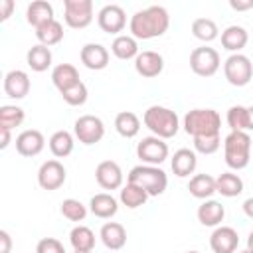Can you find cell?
Instances as JSON below:
<instances>
[{
    "label": "cell",
    "mask_w": 253,
    "mask_h": 253,
    "mask_svg": "<svg viewBox=\"0 0 253 253\" xmlns=\"http://www.w3.org/2000/svg\"><path fill=\"white\" fill-rule=\"evenodd\" d=\"M170 26V16L164 6H148L138 10L130 18V36L134 40H152L166 34Z\"/></svg>",
    "instance_id": "obj_1"
},
{
    "label": "cell",
    "mask_w": 253,
    "mask_h": 253,
    "mask_svg": "<svg viewBox=\"0 0 253 253\" xmlns=\"http://www.w3.org/2000/svg\"><path fill=\"white\" fill-rule=\"evenodd\" d=\"M142 121H144L146 128H148L154 136H158V138H162V140L176 136V132H178V128H180V121H178L176 111H172V109H168V107H160V105L148 107V109L144 111Z\"/></svg>",
    "instance_id": "obj_2"
},
{
    "label": "cell",
    "mask_w": 253,
    "mask_h": 253,
    "mask_svg": "<svg viewBox=\"0 0 253 253\" xmlns=\"http://www.w3.org/2000/svg\"><path fill=\"white\" fill-rule=\"evenodd\" d=\"M251 136L245 130H231L223 138V158L225 164L233 170H243L249 164Z\"/></svg>",
    "instance_id": "obj_3"
},
{
    "label": "cell",
    "mask_w": 253,
    "mask_h": 253,
    "mask_svg": "<svg viewBox=\"0 0 253 253\" xmlns=\"http://www.w3.org/2000/svg\"><path fill=\"white\" fill-rule=\"evenodd\" d=\"M221 117L215 109H192L184 117V130L188 134L206 136V134H219Z\"/></svg>",
    "instance_id": "obj_4"
},
{
    "label": "cell",
    "mask_w": 253,
    "mask_h": 253,
    "mask_svg": "<svg viewBox=\"0 0 253 253\" xmlns=\"http://www.w3.org/2000/svg\"><path fill=\"white\" fill-rule=\"evenodd\" d=\"M126 182L140 186L148 196H160V194H164V190L168 186V176L158 166L140 164V166H134L128 172Z\"/></svg>",
    "instance_id": "obj_5"
},
{
    "label": "cell",
    "mask_w": 253,
    "mask_h": 253,
    "mask_svg": "<svg viewBox=\"0 0 253 253\" xmlns=\"http://www.w3.org/2000/svg\"><path fill=\"white\" fill-rule=\"evenodd\" d=\"M223 73L229 85L245 87L253 77V63L243 53H231L223 63Z\"/></svg>",
    "instance_id": "obj_6"
},
{
    "label": "cell",
    "mask_w": 253,
    "mask_h": 253,
    "mask_svg": "<svg viewBox=\"0 0 253 253\" xmlns=\"http://www.w3.org/2000/svg\"><path fill=\"white\" fill-rule=\"evenodd\" d=\"M63 20L73 30H83L93 22V2L91 0H65Z\"/></svg>",
    "instance_id": "obj_7"
},
{
    "label": "cell",
    "mask_w": 253,
    "mask_h": 253,
    "mask_svg": "<svg viewBox=\"0 0 253 253\" xmlns=\"http://www.w3.org/2000/svg\"><path fill=\"white\" fill-rule=\"evenodd\" d=\"M219 63H221L219 61V53L213 47L202 45V47H196L190 53V67L200 77H211V75H215L217 69H219Z\"/></svg>",
    "instance_id": "obj_8"
},
{
    "label": "cell",
    "mask_w": 253,
    "mask_h": 253,
    "mask_svg": "<svg viewBox=\"0 0 253 253\" xmlns=\"http://www.w3.org/2000/svg\"><path fill=\"white\" fill-rule=\"evenodd\" d=\"M136 156L148 166H160L168 158V144L158 136H144L136 144Z\"/></svg>",
    "instance_id": "obj_9"
},
{
    "label": "cell",
    "mask_w": 253,
    "mask_h": 253,
    "mask_svg": "<svg viewBox=\"0 0 253 253\" xmlns=\"http://www.w3.org/2000/svg\"><path fill=\"white\" fill-rule=\"evenodd\" d=\"M73 132L79 142L83 144H97L105 136V125L99 117L95 115H83L75 121Z\"/></svg>",
    "instance_id": "obj_10"
},
{
    "label": "cell",
    "mask_w": 253,
    "mask_h": 253,
    "mask_svg": "<svg viewBox=\"0 0 253 253\" xmlns=\"http://www.w3.org/2000/svg\"><path fill=\"white\" fill-rule=\"evenodd\" d=\"M97 24L105 34H119L126 26V14L119 4H107L99 10Z\"/></svg>",
    "instance_id": "obj_11"
},
{
    "label": "cell",
    "mask_w": 253,
    "mask_h": 253,
    "mask_svg": "<svg viewBox=\"0 0 253 253\" xmlns=\"http://www.w3.org/2000/svg\"><path fill=\"white\" fill-rule=\"evenodd\" d=\"M65 176H67V172H65L63 164H61L59 160H47V162H43V164L40 166V170H38V184H40L43 190L53 192V190H57V188L63 186Z\"/></svg>",
    "instance_id": "obj_12"
},
{
    "label": "cell",
    "mask_w": 253,
    "mask_h": 253,
    "mask_svg": "<svg viewBox=\"0 0 253 253\" xmlns=\"http://www.w3.org/2000/svg\"><path fill=\"white\" fill-rule=\"evenodd\" d=\"M95 178H97V184L103 190H119L123 186V180H125L123 170L115 160L99 162L97 168H95Z\"/></svg>",
    "instance_id": "obj_13"
},
{
    "label": "cell",
    "mask_w": 253,
    "mask_h": 253,
    "mask_svg": "<svg viewBox=\"0 0 253 253\" xmlns=\"http://www.w3.org/2000/svg\"><path fill=\"white\" fill-rule=\"evenodd\" d=\"M239 245V235L229 225H219L210 235V247L213 253H235Z\"/></svg>",
    "instance_id": "obj_14"
},
{
    "label": "cell",
    "mask_w": 253,
    "mask_h": 253,
    "mask_svg": "<svg viewBox=\"0 0 253 253\" xmlns=\"http://www.w3.org/2000/svg\"><path fill=\"white\" fill-rule=\"evenodd\" d=\"M134 69L138 75L146 77V79H152V77H158L164 69V59L158 51H152V49H146V51H140L136 57H134Z\"/></svg>",
    "instance_id": "obj_15"
},
{
    "label": "cell",
    "mask_w": 253,
    "mask_h": 253,
    "mask_svg": "<svg viewBox=\"0 0 253 253\" xmlns=\"http://www.w3.org/2000/svg\"><path fill=\"white\" fill-rule=\"evenodd\" d=\"M45 146V138L40 130L36 128H28V130H22L18 136H16V150L18 154L22 156H38Z\"/></svg>",
    "instance_id": "obj_16"
},
{
    "label": "cell",
    "mask_w": 253,
    "mask_h": 253,
    "mask_svg": "<svg viewBox=\"0 0 253 253\" xmlns=\"http://www.w3.org/2000/svg\"><path fill=\"white\" fill-rule=\"evenodd\" d=\"M81 63L91 71H101L109 65V51L101 43H85L81 47Z\"/></svg>",
    "instance_id": "obj_17"
},
{
    "label": "cell",
    "mask_w": 253,
    "mask_h": 253,
    "mask_svg": "<svg viewBox=\"0 0 253 253\" xmlns=\"http://www.w3.org/2000/svg\"><path fill=\"white\" fill-rule=\"evenodd\" d=\"M4 93L10 99H24L30 93V77L22 69H12L4 77Z\"/></svg>",
    "instance_id": "obj_18"
},
{
    "label": "cell",
    "mask_w": 253,
    "mask_h": 253,
    "mask_svg": "<svg viewBox=\"0 0 253 253\" xmlns=\"http://www.w3.org/2000/svg\"><path fill=\"white\" fill-rule=\"evenodd\" d=\"M172 172L178 176V178H186L190 174H194L196 166H198V158H196V150H190V148H180L174 152L172 156Z\"/></svg>",
    "instance_id": "obj_19"
},
{
    "label": "cell",
    "mask_w": 253,
    "mask_h": 253,
    "mask_svg": "<svg viewBox=\"0 0 253 253\" xmlns=\"http://www.w3.org/2000/svg\"><path fill=\"white\" fill-rule=\"evenodd\" d=\"M99 237H101L103 245H105L107 249H111V251H119V249H123L125 243H126V231H125V227H123L121 223H117V221H107V223L101 227Z\"/></svg>",
    "instance_id": "obj_20"
},
{
    "label": "cell",
    "mask_w": 253,
    "mask_h": 253,
    "mask_svg": "<svg viewBox=\"0 0 253 253\" xmlns=\"http://www.w3.org/2000/svg\"><path fill=\"white\" fill-rule=\"evenodd\" d=\"M225 217V208L215 200H206L198 208V219L206 227H217Z\"/></svg>",
    "instance_id": "obj_21"
},
{
    "label": "cell",
    "mask_w": 253,
    "mask_h": 253,
    "mask_svg": "<svg viewBox=\"0 0 253 253\" xmlns=\"http://www.w3.org/2000/svg\"><path fill=\"white\" fill-rule=\"evenodd\" d=\"M26 20H28L30 26L40 28V26L55 20L53 18V6L45 0H34L26 10Z\"/></svg>",
    "instance_id": "obj_22"
},
{
    "label": "cell",
    "mask_w": 253,
    "mask_h": 253,
    "mask_svg": "<svg viewBox=\"0 0 253 253\" xmlns=\"http://www.w3.org/2000/svg\"><path fill=\"white\" fill-rule=\"evenodd\" d=\"M249 42V34L243 26H227L221 32V45L227 51L239 53V49H243Z\"/></svg>",
    "instance_id": "obj_23"
},
{
    "label": "cell",
    "mask_w": 253,
    "mask_h": 253,
    "mask_svg": "<svg viewBox=\"0 0 253 253\" xmlns=\"http://www.w3.org/2000/svg\"><path fill=\"white\" fill-rule=\"evenodd\" d=\"M51 81L57 87V91L61 93V91L73 87L75 83H79L81 79H79V71H77L75 65H71V63H59L51 71Z\"/></svg>",
    "instance_id": "obj_24"
},
{
    "label": "cell",
    "mask_w": 253,
    "mask_h": 253,
    "mask_svg": "<svg viewBox=\"0 0 253 253\" xmlns=\"http://www.w3.org/2000/svg\"><path fill=\"white\" fill-rule=\"evenodd\" d=\"M89 210H91L93 215H97V217H101V219H109V217H113V215L117 213L119 204H117V200H115L111 194L101 192V194H95V196L91 198Z\"/></svg>",
    "instance_id": "obj_25"
},
{
    "label": "cell",
    "mask_w": 253,
    "mask_h": 253,
    "mask_svg": "<svg viewBox=\"0 0 253 253\" xmlns=\"http://www.w3.org/2000/svg\"><path fill=\"white\" fill-rule=\"evenodd\" d=\"M188 190L198 200H210V196H213L217 192L215 190V178L210 174H196V176H192Z\"/></svg>",
    "instance_id": "obj_26"
},
{
    "label": "cell",
    "mask_w": 253,
    "mask_h": 253,
    "mask_svg": "<svg viewBox=\"0 0 253 253\" xmlns=\"http://www.w3.org/2000/svg\"><path fill=\"white\" fill-rule=\"evenodd\" d=\"M26 61H28L30 69L36 71V73L47 71V67L51 65V51H49L47 45H42V43L32 45L26 53Z\"/></svg>",
    "instance_id": "obj_27"
},
{
    "label": "cell",
    "mask_w": 253,
    "mask_h": 253,
    "mask_svg": "<svg viewBox=\"0 0 253 253\" xmlns=\"http://www.w3.org/2000/svg\"><path fill=\"white\" fill-rule=\"evenodd\" d=\"M115 128L121 136L125 138H132L138 134L140 130V119L132 113V111H121L117 117H115Z\"/></svg>",
    "instance_id": "obj_28"
},
{
    "label": "cell",
    "mask_w": 253,
    "mask_h": 253,
    "mask_svg": "<svg viewBox=\"0 0 253 253\" xmlns=\"http://www.w3.org/2000/svg\"><path fill=\"white\" fill-rule=\"evenodd\" d=\"M215 190L225 198H235L243 192V180L233 172H223L215 178Z\"/></svg>",
    "instance_id": "obj_29"
},
{
    "label": "cell",
    "mask_w": 253,
    "mask_h": 253,
    "mask_svg": "<svg viewBox=\"0 0 253 253\" xmlns=\"http://www.w3.org/2000/svg\"><path fill=\"white\" fill-rule=\"evenodd\" d=\"M111 51L115 57L119 59H132L136 57L140 51H138V43L132 36H117L111 43Z\"/></svg>",
    "instance_id": "obj_30"
},
{
    "label": "cell",
    "mask_w": 253,
    "mask_h": 253,
    "mask_svg": "<svg viewBox=\"0 0 253 253\" xmlns=\"http://www.w3.org/2000/svg\"><path fill=\"white\" fill-rule=\"evenodd\" d=\"M36 38L40 40L42 45H55L63 40V26L57 20H51L40 28H36Z\"/></svg>",
    "instance_id": "obj_31"
},
{
    "label": "cell",
    "mask_w": 253,
    "mask_h": 253,
    "mask_svg": "<svg viewBox=\"0 0 253 253\" xmlns=\"http://www.w3.org/2000/svg\"><path fill=\"white\" fill-rule=\"evenodd\" d=\"M69 243L73 245V251H93L95 233L87 225H77L69 233Z\"/></svg>",
    "instance_id": "obj_32"
},
{
    "label": "cell",
    "mask_w": 253,
    "mask_h": 253,
    "mask_svg": "<svg viewBox=\"0 0 253 253\" xmlns=\"http://www.w3.org/2000/svg\"><path fill=\"white\" fill-rule=\"evenodd\" d=\"M49 150L55 158H65L73 152V136L67 130H57L49 138Z\"/></svg>",
    "instance_id": "obj_33"
},
{
    "label": "cell",
    "mask_w": 253,
    "mask_h": 253,
    "mask_svg": "<svg viewBox=\"0 0 253 253\" xmlns=\"http://www.w3.org/2000/svg\"><path fill=\"white\" fill-rule=\"evenodd\" d=\"M146 200H148V194L140 186H136V184L126 182V186L121 188V204L126 206V208H130V210L144 206Z\"/></svg>",
    "instance_id": "obj_34"
},
{
    "label": "cell",
    "mask_w": 253,
    "mask_h": 253,
    "mask_svg": "<svg viewBox=\"0 0 253 253\" xmlns=\"http://www.w3.org/2000/svg\"><path fill=\"white\" fill-rule=\"evenodd\" d=\"M192 34L202 42H213L219 36L217 24L210 18H196L192 22Z\"/></svg>",
    "instance_id": "obj_35"
},
{
    "label": "cell",
    "mask_w": 253,
    "mask_h": 253,
    "mask_svg": "<svg viewBox=\"0 0 253 253\" xmlns=\"http://www.w3.org/2000/svg\"><path fill=\"white\" fill-rule=\"evenodd\" d=\"M26 115H24V109L16 107V105H2L0 107V126L4 128H14V126H20L24 123Z\"/></svg>",
    "instance_id": "obj_36"
},
{
    "label": "cell",
    "mask_w": 253,
    "mask_h": 253,
    "mask_svg": "<svg viewBox=\"0 0 253 253\" xmlns=\"http://www.w3.org/2000/svg\"><path fill=\"white\" fill-rule=\"evenodd\" d=\"M227 125L231 130H249V113L243 105H233L227 111Z\"/></svg>",
    "instance_id": "obj_37"
},
{
    "label": "cell",
    "mask_w": 253,
    "mask_h": 253,
    "mask_svg": "<svg viewBox=\"0 0 253 253\" xmlns=\"http://www.w3.org/2000/svg\"><path fill=\"white\" fill-rule=\"evenodd\" d=\"M59 210H61V215L67 217L69 221H83L85 215H87V208H85L79 200H75V198L63 200Z\"/></svg>",
    "instance_id": "obj_38"
},
{
    "label": "cell",
    "mask_w": 253,
    "mask_h": 253,
    "mask_svg": "<svg viewBox=\"0 0 253 253\" xmlns=\"http://www.w3.org/2000/svg\"><path fill=\"white\" fill-rule=\"evenodd\" d=\"M87 95H89V91H87V87H85V83H83V81H79V83H75L73 87H69V89L61 91V97H63V101H65L67 105H71V107H79V105H85V101H87Z\"/></svg>",
    "instance_id": "obj_39"
},
{
    "label": "cell",
    "mask_w": 253,
    "mask_h": 253,
    "mask_svg": "<svg viewBox=\"0 0 253 253\" xmlns=\"http://www.w3.org/2000/svg\"><path fill=\"white\" fill-rule=\"evenodd\" d=\"M221 146L219 134H206V136H196L194 138V150L200 154H213Z\"/></svg>",
    "instance_id": "obj_40"
},
{
    "label": "cell",
    "mask_w": 253,
    "mask_h": 253,
    "mask_svg": "<svg viewBox=\"0 0 253 253\" xmlns=\"http://www.w3.org/2000/svg\"><path fill=\"white\" fill-rule=\"evenodd\" d=\"M36 253H65L63 243L55 237H43L36 245Z\"/></svg>",
    "instance_id": "obj_41"
},
{
    "label": "cell",
    "mask_w": 253,
    "mask_h": 253,
    "mask_svg": "<svg viewBox=\"0 0 253 253\" xmlns=\"http://www.w3.org/2000/svg\"><path fill=\"white\" fill-rule=\"evenodd\" d=\"M14 2L12 0H0V22H6L10 16H12V12H14Z\"/></svg>",
    "instance_id": "obj_42"
},
{
    "label": "cell",
    "mask_w": 253,
    "mask_h": 253,
    "mask_svg": "<svg viewBox=\"0 0 253 253\" xmlns=\"http://www.w3.org/2000/svg\"><path fill=\"white\" fill-rule=\"evenodd\" d=\"M229 6L237 12H245L253 8V0H229Z\"/></svg>",
    "instance_id": "obj_43"
},
{
    "label": "cell",
    "mask_w": 253,
    "mask_h": 253,
    "mask_svg": "<svg viewBox=\"0 0 253 253\" xmlns=\"http://www.w3.org/2000/svg\"><path fill=\"white\" fill-rule=\"evenodd\" d=\"M0 243H2L0 253H10V249H12V239H10V233H8L6 229L0 231Z\"/></svg>",
    "instance_id": "obj_44"
},
{
    "label": "cell",
    "mask_w": 253,
    "mask_h": 253,
    "mask_svg": "<svg viewBox=\"0 0 253 253\" xmlns=\"http://www.w3.org/2000/svg\"><path fill=\"white\" fill-rule=\"evenodd\" d=\"M10 140H12V134H10V128H4V126H0V148L4 150L8 144H10Z\"/></svg>",
    "instance_id": "obj_45"
},
{
    "label": "cell",
    "mask_w": 253,
    "mask_h": 253,
    "mask_svg": "<svg viewBox=\"0 0 253 253\" xmlns=\"http://www.w3.org/2000/svg\"><path fill=\"white\" fill-rule=\"evenodd\" d=\"M243 211H245L247 217L253 219V198H247V200L243 202Z\"/></svg>",
    "instance_id": "obj_46"
},
{
    "label": "cell",
    "mask_w": 253,
    "mask_h": 253,
    "mask_svg": "<svg viewBox=\"0 0 253 253\" xmlns=\"http://www.w3.org/2000/svg\"><path fill=\"white\" fill-rule=\"evenodd\" d=\"M247 113H249V130H253V107H247Z\"/></svg>",
    "instance_id": "obj_47"
},
{
    "label": "cell",
    "mask_w": 253,
    "mask_h": 253,
    "mask_svg": "<svg viewBox=\"0 0 253 253\" xmlns=\"http://www.w3.org/2000/svg\"><path fill=\"white\" fill-rule=\"evenodd\" d=\"M247 249L249 251H253V231L249 233V237H247Z\"/></svg>",
    "instance_id": "obj_48"
},
{
    "label": "cell",
    "mask_w": 253,
    "mask_h": 253,
    "mask_svg": "<svg viewBox=\"0 0 253 253\" xmlns=\"http://www.w3.org/2000/svg\"><path fill=\"white\" fill-rule=\"evenodd\" d=\"M73 253H93V251H73Z\"/></svg>",
    "instance_id": "obj_49"
},
{
    "label": "cell",
    "mask_w": 253,
    "mask_h": 253,
    "mask_svg": "<svg viewBox=\"0 0 253 253\" xmlns=\"http://www.w3.org/2000/svg\"><path fill=\"white\" fill-rule=\"evenodd\" d=\"M239 253H253V251H249V249H245V251H239Z\"/></svg>",
    "instance_id": "obj_50"
},
{
    "label": "cell",
    "mask_w": 253,
    "mask_h": 253,
    "mask_svg": "<svg viewBox=\"0 0 253 253\" xmlns=\"http://www.w3.org/2000/svg\"><path fill=\"white\" fill-rule=\"evenodd\" d=\"M186 253H200V251H186Z\"/></svg>",
    "instance_id": "obj_51"
}]
</instances>
